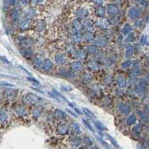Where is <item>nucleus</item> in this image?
Here are the masks:
<instances>
[{
	"instance_id": "obj_1",
	"label": "nucleus",
	"mask_w": 149,
	"mask_h": 149,
	"mask_svg": "<svg viewBox=\"0 0 149 149\" xmlns=\"http://www.w3.org/2000/svg\"><path fill=\"white\" fill-rule=\"evenodd\" d=\"M117 108L121 113L124 114V115L129 114L131 111L130 107L128 105H127L124 103H118V105H117Z\"/></svg>"
},
{
	"instance_id": "obj_2",
	"label": "nucleus",
	"mask_w": 149,
	"mask_h": 149,
	"mask_svg": "<svg viewBox=\"0 0 149 149\" xmlns=\"http://www.w3.org/2000/svg\"><path fill=\"white\" fill-rule=\"evenodd\" d=\"M140 15V9L138 7H132L128 11V16L131 19H136Z\"/></svg>"
},
{
	"instance_id": "obj_3",
	"label": "nucleus",
	"mask_w": 149,
	"mask_h": 149,
	"mask_svg": "<svg viewBox=\"0 0 149 149\" xmlns=\"http://www.w3.org/2000/svg\"><path fill=\"white\" fill-rule=\"evenodd\" d=\"M26 99L27 101H29V103H39L41 100V98L35 94L33 93H29L26 94Z\"/></svg>"
},
{
	"instance_id": "obj_4",
	"label": "nucleus",
	"mask_w": 149,
	"mask_h": 149,
	"mask_svg": "<svg viewBox=\"0 0 149 149\" xmlns=\"http://www.w3.org/2000/svg\"><path fill=\"white\" fill-rule=\"evenodd\" d=\"M29 24H30V18H29L27 16H25L21 19L20 27L22 30H26L29 28Z\"/></svg>"
},
{
	"instance_id": "obj_5",
	"label": "nucleus",
	"mask_w": 149,
	"mask_h": 149,
	"mask_svg": "<svg viewBox=\"0 0 149 149\" xmlns=\"http://www.w3.org/2000/svg\"><path fill=\"white\" fill-rule=\"evenodd\" d=\"M69 131V127L67 124H61L57 127V132L60 135H65L68 134Z\"/></svg>"
},
{
	"instance_id": "obj_6",
	"label": "nucleus",
	"mask_w": 149,
	"mask_h": 149,
	"mask_svg": "<svg viewBox=\"0 0 149 149\" xmlns=\"http://www.w3.org/2000/svg\"><path fill=\"white\" fill-rule=\"evenodd\" d=\"M55 61L59 65H63L67 62V58L63 54H57L55 56Z\"/></svg>"
},
{
	"instance_id": "obj_7",
	"label": "nucleus",
	"mask_w": 149,
	"mask_h": 149,
	"mask_svg": "<svg viewBox=\"0 0 149 149\" xmlns=\"http://www.w3.org/2000/svg\"><path fill=\"white\" fill-rule=\"evenodd\" d=\"M73 26L75 30L77 32H81L84 29V26L82 25V23L79 19H75L73 21Z\"/></svg>"
},
{
	"instance_id": "obj_8",
	"label": "nucleus",
	"mask_w": 149,
	"mask_h": 149,
	"mask_svg": "<svg viewBox=\"0 0 149 149\" xmlns=\"http://www.w3.org/2000/svg\"><path fill=\"white\" fill-rule=\"evenodd\" d=\"M53 62L49 59H46L44 60V62H43V68L45 70V71H50L53 68Z\"/></svg>"
},
{
	"instance_id": "obj_9",
	"label": "nucleus",
	"mask_w": 149,
	"mask_h": 149,
	"mask_svg": "<svg viewBox=\"0 0 149 149\" xmlns=\"http://www.w3.org/2000/svg\"><path fill=\"white\" fill-rule=\"evenodd\" d=\"M54 116H55L56 118L59 119V120H64V119L66 118V113H65L64 111L57 109H56L55 112H54Z\"/></svg>"
},
{
	"instance_id": "obj_10",
	"label": "nucleus",
	"mask_w": 149,
	"mask_h": 149,
	"mask_svg": "<svg viewBox=\"0 0 149 149\" xmlns=\"http://www.w3.org/2000/svg\"><path fill=\"white\" fill-rule=\"evenodd\" d=\"M82 68L83 66L79 61H76L73 63H71V68L74 71H76V72L81 71L82 70Z\"/></svg>"
},
{
	"instance_id": "obj_11",
	"label": "nucleus",
	"mask_w": 149,
	"mask_h": 149,
	"mask_svg": "<svg viewBox=\"0 0 149 149\" xmlns=\"http://www.w3.org/2000/svg\"><path fill=\"white\" fill-rule=\"evenodd\" d=\"M97 26L102 29H107L109 26V23L106 19H100L97 22Z\"/></svg>"
},
{
	"instance_id": "obj_12",
	"label": "nucleus",
	"mask_w": 149,
	"mask_h": 149,
	"mask_svg": "<svg viewBox=\"0 0 149 149\" xmlns=\"http://www.w3.org/2000/svg\"><path fill=\"white\" fill-rule=\"evenodd\" d=\"M107 11L110 14H117L119 11V9L115 5L110 4L107 7Z\"/></svg>"
},
{
	"instance_id": "obj_13",
	"label": "nucleus",
	"mask_w": 149,
	"mask_h": 149,
	"mask_svg": "<svg viewBox=\"0 0 149 149\" xmlns=\"http://www.w3.org/2000/svg\"><path fill=\"white\" fill-rule=\"evenodd\" d=\"M74 55L76 58H77L79 60H82L85 58L86 56V54L83 51V50H76L74 52Z\"/></svg>"
},
{
	"instance_id": "obj_14",
	"label": "nucleus",
	"mask_w": 149,
	"mask_h": 149,
	"mask_svg": "<svg viewBox=\"0 0 149 149\" xmlns=\"http://www.w3.org/2000/svg\"><path fill=\"white\" fill-rule=\"evenodd\" d=\"M77 17L79 18V19H84L85 17H86L88 14V11L85 9V8H79L78 11H77Z\"/></svg>"
},
{
	"instance_id": "obj_15",
	"label": "nucleus",
	"mask_w": 149,
	"mask_h": 149,
	"mask_svg": "<svg viewBox=\"0 0 149 149\" xmlns=\"http://www.w3.org/2000/svg\"><path fill=\"white\" fill-rule=\"evenodd\" d=\"M145 88H146V83L144 82H142L139 83V84L136 85V92L139 93V94H142V93L145 92Z\"/></svg>"
},
{
	"instance_id": "obj_16",
	"label": "nucleus",
	"mask_w": 149,
	"mask_h": 149,
	"mask_svg": "<svg viewBox=\"0 0 149 149\" xmlns=\"http://www.w3.org/2000/svg\"><path fill=\"white\" fill-rule=\"evenodd\" d=\"M116 82L118 85V86L121 87V88L125 87L126 86V84H127L125 78L124 76H118L116 78Z\"/></svg>"
},
{
	"instance_id": "obj_17",
	"label": "nucleus",
	"mask_w": 149,
	"mask_h": 149,
	"mask_svg": "<svg viewBox=\"0 0 149 149\" xmlns=\"http://www.w3.org/2000/svg\"><path fill=\"white\" fill-rule=\"evenodd\" d=\"M96 14L98 16V17H103L105 16L106 14V8L103 7V6H98L97 8H96Z\"/></svg>"
},
{
	"instance_id": "obj_18",
	"label": "nucleus",
	"mask_w": 149,
	"mask_h": 149,
	"mask_svg": "<svg viewBox=\"0 0 149 149\" xmlns=\"http://www.w3.org/2000/svg\"><path fill=\"white\" fill-rule=\"evenodd\" d=\"M83 39V35L80 32L76 33L72 36V40L75 43H79Z\"/></svg>"
},
{
	"instance_id": "obj_19",
	"label": "nucleus",
	"mask_w": 149,
	"mask_h": 149,
	"mask_svg": "<svg viewBox=\"0 0 149 149\" xmlns=\"http://www.w3.org/2000/svg\"><path fill=\"white\" fill-rule=\"evenodd\" d=\"M71 129L72 132L76 133V134H80V133H81L80 127H79V124H76V123H72V124H71Z\"/></svg>"
},
{
	"instance_id": "obj_20",
	"label": "nucleus",
	"mask_w": 149,
	"mask_h": 149,
	"mask_svg": "<svg viewBox=\"0 0 149 149\" xmlns=\"http://www.w3.org/2000/svg\"><path fill=\"white\" fill-rule=\"evenodd\" d=\"M94 38V35L91 32H87L83 35V40L85 41H91Z\"/></svg>"
},
{
	"instance_id": "obj_21",
	"label": "nucleus",
	"mask_w": 149,
	"mask_h": 149,
	"mask_svg": "<svg viewBox=\"0 0 149 149\" xmlns=\"http://www.w3.org/2000/svg\"><path fill=\"white\" fill-rule=\"evenodd\" d=\"M96 43L97 45H100V46H105L107 43V40L105 37L103 36H100V37H98L97 39H96Z\"/></svg>"
},
{
	"instance_id": "obj_22",
	"label": "nucleus",
	"mask_w": 149,
	"mask_h": 149,
	"mask_svg": "<svg viewBox=\"0 0 149 149\" xmlns=\"http://www.w3.org/2000/svg\"><path fill=\"white\" fill-rule=\"evenodd\" d=\"M133 52V46L130 44H128L126 47V50H125V57L126 58H130Z\"/></svg>"
},
{
	"instance_id": "obj_23",
	"label": "nucleus",
	"mask_w": 149,
	"mask_h": 149,
	"mask_svg": "<svg viewBox=\"0 0 149 149\" xmlns=\"http://www.w3.org/2000/svg\"><path fill=\"white\" fill-rule=\"evenodd\" d=\"M85 50L89 54H94L97 52V47L96 45H88V46L86 47Z\"/></svg>"
},
{
	"instance_id": "obj_24",
	"label": "nucleus",
	"mask_w": 149,
	"mask_h": 149,
	"mask_svg": "<svg viewBox=\"0 0 149 149\" xmlns=\"http://www.w3.org/2000/svg\"><path fill=\"white\" fill-rule=\"evenodd\" d=\"M131 31H132V27L129 25V24H125L124 26V27L122 28V33L125 35H129L130 33H131Z\"/></svg>"
},
{
	"instance_id": "obj_25",
	"label": "nucleus",
	"mask_w": 149,
	"mask_h": 149,
	"mask_svg": "<svg viewBox=\"0 0 149 149\" xmlns=\"http://www.w3.org/2000/svg\"><path fill=\"white\" fill-rule=\"evenodd\" d=\"M5 94L8 98L14 97L16 96V94H17V90H11V89L6 90L5 91Z\"/></svg>"
},
{
	"instance_id": "obj_26",
	"label": "nucleus",
	"mask_w": 149,
	"mask_h": 149,
	"mask_svg": "<svg viewBox=\"0 0 149 149\" xmlns=\"http://www.w3.org/2000/svg\"><path fill=\"white\" fill-rule=\"evenodd\" d=\"M94 124L96 128L98 129L100 131H103V130H106V127H105V125L103 123H101L100 121H94Z\"/></svg>"
},
{
	"instance_id": "obj_27",
	"label": "nucleus",
	"mask_w": 149,
	"mask_h": 149,
	"mask_svg": "<svg viewBox=\"0 0 149 149\" xmlns=\"http://www.w3.org/2000/svg\"><path fill=\"white\" fill-rule=\"evenodd\" d=\"M16 110H17V113H18L20 115H23H23H27L26 109V108H24L23 106H19L17 107Z\"/></svg>"
},
{
	"instance_id": "obj_28",
	"label": "nucleus",
	"mask_w": 149,
	"mask_h": 149,
	"mask_svg": "<svg viewBox=\"0 0 149 149\" xmlns=\"http://www.w3.org/2000/svg\"><path fill=\"white\" fill-rule=\"evenodd\" d=\"M136 121V118L134 115H130L128 118H127V124L130 126L134 124Z\"/></svg>"
},
{
	"instance_id": "obj_29",
	"label": "nucleus",
	"mask_w": 149,
	"mask_h": 149,
	"mask_svg": "<svg viewBox=\"0 0 149 149\" xmlns=\"http://www.w3.org/2000/svg\"><path fill=\"white\" fill-rule=\"evenodd\" d=\"M60 74L62 75V76H65V77H68V78L75 76V74L73 72L69 71H66V70H61L60 71Z\"/></svg>"
},
{
	"instance_id": "obj_30",
	"label": "nucleus",
	"mask_w": 149,
	"mask_h": 149,
	"mask_svg": "<svg viewBox=\"0 0 149 149\" xmlns=\"http://www.w3.org/2000/svg\"><path fill=\"white\" fill-rule=\"evenodd\" d=\"M84 26L86 28V29L88 31V32H91L94 29V26H93V23H91V21L90 20H85V23H84Z\"/></svg>"
},
{
	"instance_id": "obj_31",
	"label": "nucleus",
	"mask_w": 149,
	"mask_h": 149,
	"mask_svg": "<svg viewBox=\"0 0 149 149\" xmlns=\"http://www.w3.org/2000/svg\"><path fill=\"white\" fill-rule=\"evenodd\" d=\"M82 111L85 113V115H87L88 117H89L90 118H96V116L94 115V114L92 112H91L88 109H87V108H82Z\"/></svg>"
},
{
	"instance_id": "obj_32",
	"label": "nucleus",
	"mask_w": 149,
	"mask_h": 149,
	"mask_svg": "<svg viewBox=\"0 0 149 149\" xmlns=\"http://www.w3.org/2000/svg\"><path fill=\"white\" fill-rule=\"evenodd\" d=\"M137 112H138L139 117L141 118V119H142L143 121H145V122H148V115H147L145 112H142V111H138Z\"/></svg>"
},
{
	"instance_id": "obj_33",
	"label": "nucleus",
	"mask_w": 149,
	"mask_h": 149,
	"mask_svg": "<svg viewBox=\"0 0 149 149\" xmlns=\"http://www.w3.org/2000/svg\"><path fill=\"white\" fill-rule=\"evenodd\" d=\"M42 111H43V109H42V107H41V106H39V107H38V108H35V109L34 112H33V116H34L35 118H38V117L41 115Z\"/></svg>"
},
{
	"instance_id": "obj_34",
	"label": "nucleus",
	"mask_w": 149,
	"mask_h": 149,
	"mask_svg": "<svg viewBox=\"0 0 149 149\" xmlns=\"http://www.w3.org/2000/svg\"><path fill=\"white\" fill-rule=\"evenodd\" d=\"M7 118H8L7 112L5 110H1L0 111V121L2 122V123L6 121Z\"/></svg>"
},
{
	"instance_id": "obj_35",
	"label": "nucleus",
	"mask_w": 149,
	"mask_h": 149,
	"mask_svg": "<svg viewBox=\"0 0 149 149\" xmlns=\"http://www.w3.org/2000/svg\"><path fill=\"white\" fill-rule=\"evenodd\" d=\"M82 142V140L79 137H75V138H73L72 140H71V144L72 145L74 146H79Z\"/></svg>"
},
{
	"instance_id": "obj_36",
	"label": "nucleus",
	"mask_w": 149,
	"mask_h": 149,
	"mask_svg": "<svg viewBox=\"0 0 149 149\" xmlns=\"http://www.w3.org/2000/svg\"><path fill=\"white\" fill-rule=\"evenodd\" d=\"M11 17H12V19L17 22L19 19V12L17 9H14L12 11V13H11Z\"/></svg>"
},
{
	"instance_id": "obj_37",
	"label": "nucleus",
	"mask_w": 149,
	"mask_h": 149,
	"mask_svg": "<svg viewBox=\"0 0 149 149\" xmlns=\"http://www.w3.org/2000/svg\"><path fill=\"white\" fill-rule=\"evenodd\" d=\"M133 133H135V134H139L141 133V130H142V125L141 124H137L133 128Z\"/></svg>"
},
{
	"instance_id": "obj_38",
	"label": "nucleus",
	"mask_w": 149,
	"mask_h": 149,
	"mask_svg": "<svg viewBox=\"0 0 149 149\" xmlns=\"http://www.w3.org/2000/svg\"><path fill=\"white\" fill-rule=\"evenodd\" d=\"M133 71L136 73V74H139V62L138 60L135 61L133 64Z\"/></svg>"
},
{
	"instance_id": "obj_39",
	"label": "nucleus",
	"mask_w": 149,
	"mask_h": 149,
	"mask_svg": "<svg viewBox=\"0 0 149 149\" xmlns=\"http://www.w3.org/2000/svg\"><path fill=\"white\" fill-rule=\"evenodd\" d=\"M141 41H142V44L148 46L149 45V37L148 36V35H144V36H142V39H141Z\"/></svg>"
},
{
	"instance_id": "obj_40",
	"label": "nucleus",
	"mask_w": 149,
	"mask_h": 149,
	"mask_svg": "<svg viewBox=\"0 0 149 149\" xmlns=\"http://www.w3.org/2000/svg\"><path fill=\"white\" fill-rule=\"evenodd\" d=\"M132 65V62L130 61H126L124 62H123L121 65V68L122 69H126V68H128L129 67H130Z\"/></svg>"
},
{
	"instance_id": "obj_41",
	"label": "nucleus",
	"mask_w": 149,
	"mask_h": 149,
	"mask_svg": "<svg viewBox=\"0 0 149 149\" xmlns=\"http://www.w3.org/2000/svg\"><path fill=\"white\" fill-rule=\"evenodd\" d=\"M97 140L99 141V142L106 149H111L110 148V147L109 146V145L104 141V140H103V139H101V138H99V137H97Z\"/></svg>"
},
{
	"instance_id": "obj_42",
	"label": "nucleus",
	"mask_w": 149,
	"mask_h": 149,
	"mask_svg": "<svg viewBox=\"0 0 149 149\" xmlns=\"http://www.w3.org/2000/svg\"><path fill=\"white\" fill-rule=\"evenodd\" d=\"M88 67L93 70H97L98 69V65L97 64V62H89L88 63Z\"/></svg>"
},
{
	"instance_id": "obj_43",
	"label": "nucleus",
	"mask_w": 149,
	"mask_h": 149,
	"mask_svg": "<svg viewBox=\"0 0 149 149\" xmlns=\"http://www.w3.org/2000/svg\"><path fill=\"white\" fill-rule=\"evenodd\" d=\"M53 94H56V96H59V97H60V98H61V99H62L63 100H65V101L68 102V103H70L68 102V100H67V99H66V98H65V97L63 96V95H62V94H60L59 92H58V91H57L56 90H53Z\"/></svg>"
},
{
	"instance_id": "obj_44",
	"label": "nucleus",
	"mask_w": 149,
	"mask_h": 149,
	"mask_svg": "<svg viewBox=\"0 0 149 149\" xmlns=\"http://www.w3.org/2000/svg\"><path fill=\"white\" fill-rule=\"evenodd\" d=\"M135 40V35H134V34L133 33H130L129 34V35H128V37L127 38V39H126V41H129V42H133V41Z\"/></svg>"
},
{
	"instance_id": "obj_45",
	"label": "nucleus",
	"mask_w": 149,
	"mask_h": 149,
	"mask_svg": "<svg viewBox=\"0 0 149 149\" xmlns=\"http://www.w3.org/2000/svg\"><path fill=\"white\" fill-rule=\"evenodd\" d=\"M42 63H43V62H42L41 59H39V58L35 59V61H34V64H35V65L36 67H41V65H42Z\"/></svg>"
},
{
	"instance_id": "obj_46",
	"label": "nucleus",
	"mask_w": 149,
	"mask_h": 149,
	"mask_svg": "<svg viewBox=\"0 0 149 149\" xmlns=\"http://www.w3.org/2000/svg\"><path fill=\"white\" fill-rule=\"evenodd\" d=\"M108 138H109V139L110 140V142H112V144L114 146H115V147H118V145L117 142L115 141V139L113 137H112L110 135H108Z\"/></svg>"
},
{
	"instance_id": "obj_47",
	"label": "nucleus",
	"mask_w": 149,
	"mask_h": 149,
	"mask_svg": "<svg viewBox=\"0 0 149 149\" xmlns=\"http://www.w3.org/2000/svg\"><path fill=\"white\" fill-rule=\"evenodd\" d=\"M84 142H85V144L87 145H92V141H91V139L89 137H88V136H86V137L84 138Z\"/></svg>"
},
{
	"instance_id": "obj_48",
	"label": "nucleus",
	"mask_w": 149,
	"mask_h": 149,
	"mask_svg": "<svg viewBox=\"0 0 149 149\" xmlns=\"http://www.w3.org/2000/svg\"><path fill=\"white\" fill-rule=\"evenodd\" d=\"M27 79H28L29 81H30L31 82H32V83L38 84V85H40V82H39V81H38V80H37L36 79H35L34 77H28V78H27Z\"/></svg>"
},
{
	"instance_id": "obj_49",
	"label": "nucleus",
	"mask_w": 149,
	"mask_h": 149,
	"mask_svg": "<svg viewBox=\"0 0 149 149\" xmlns=\"http://www.w3.org/2000/svg\"><path fill=\"white\" fill-rule=\"evenodd\" d=\"M0 86L1 87H12V86H14V85L11 83H9V82H0Z\"/></svg>"
},
{
	"instance_id": "obj_50",
	"label": "nucleus",
	"mask_w": 149,
	"mask_h": 149,
	"mask_svg": "<svg viewBox=\"0 0 149 149\" xmlns=\"http://www.w3.org/2000/svg\"><path fill=\"white\" fill-rule=\"evenodd\" d=\"M82 121H83V123H84V124L90 130H91L92 132L94 131V130H93V128H92V127H91V125L87 121V120H85V119H82Z\"/></svg>"
},
{
	"instance_id": "obj_51",
	"label": "nucleus",
	"mask_w": 149,
	"mask_h": 149,
	"mask_svg": "<svg viewBox=\"0 0 149 149\" xmlns=\"http://www.w3.org/2000/svg\"><path fill=\"white\" fill-rule=\"evenodd\" d=\"M61 88L63 91H70L73 89V88L69 85H62V86H61Z\"/></svg>"
},
{
	"instance_id": "obj_52",
	"label": "nucleus",
	"mask_w": 149,
	"mask_h": 149,
	"mask_svg": "<svg viewBox=\"0 0 149 149\" xmlns=\"http://www.w3.org/2000/svg\"><path fill=\"white\" fill-rule=\"evenodd\" d=\"M20 3L23 5H26L30 2V0H20Z\"/></svg>"
},
{
	"instance_id": "obj_53",
	"label": "nucleus",
	"mask_w": 149,
	"mask_h": 149,
	"mask_svg": "<svg viewBox=\"0 0 149 149\" xmlns=\"http://www.w3.org/2000/svg\"><path fill=\"white\" fill-rule=\"evenodd\" d=\"M94 2H95L96 4H99V5H100V4H102L103 3V0H92Z\"/></svg>"
},
{
	"instance_id": "obj_54",
	"label": "nucleus",
	"mask_w": 149,
	"mask_h": 149,
	"mask_svg": "<svg viewBox=\"0 0 149 149\" xmlns=\"http://www.w3.org/2000/svg\"><path fill=\"white\" fill-rule=\"evenodd\" d=\"M32 1L34 4H39V3L42 2L44 0H32Z\"/></svg>"
},
{
	"instance_id": "obj_55",
	"label": "nucleus",
	"mask_w": 149,
	"mask_h": 149,
	"mask_svg": "<svg viewBox=\"0 0 149 149\" xmlns=\"http://www.w3.org/2000/svg\"><path fill=\"white\" fill-rule=\"evenodd\" d=\"M7 2H8V4L10 5H14L16 2V0H7Z\"/></svg>"
},
{
	"instance_id": "obj_56",
	"label": "nucleus",
	"mask_w": 149,
	"mask_h": 149,
	"mask_svg": "<svg viewBox=\"0 0 149 149\" xmlns=\"http://www.w3.org/2000/svg\"><path fill=\"white\" fill-rule=\"evenodd\" d=\"M68 112H70V113H71V114L72 115H74V117H76V118L77 117V115H76L75 114L74 112H71V111H70L69 109H68Z\"/></svg>"
},
{
	"instance_id": "obj_57",
	"label": "nucleus",
	"mask_w": 149,
	"mask_h": 149,
	"mask_svg": "<svg viewBox=\"0 0 149 149\" xmlns=\"http://www.w3.org/2000/svg\"><path fill=\"white\" fill-rule=\"evenodd\" d=\"M74 110L76 111V112H77V113H78V114H81V112H80V111H79V110L77 108H75L74 107Z\"/></svg>"
},
{
	"instance_id": "obj_58",
	"label": "nucleus",
	"mask_w": 149,
	"mask_h": 149,
	"mask_svg": "<svg viewBox=\"0 0 149 149\" xmlns=\"http://www.w3.org/2000/svg\"><path fill=\"white\" fill-rule=\"evenodd\" d=\"M90 149H98L97 147H95V146H94V147H91Z\"/></svg>"
},
{
	"instance_id": "obj_59",
	"label": "nucleus",
	"mask_w": 149,
	"mask_h": 149,
	"mask_svg": "<svg viewBox=\"0 0 149 149\" xmlns=\"http://www.w3.org/2000/svg\"><path fill=\"white\" fill-rule=\"evenodd\" d=\"M147 22H149V14L148 16V18H147Z\"/></svg>"
},
{
	"instance_id": "obj_60",
	"label": "nucleus",
	"mask_w": 149,
	"mask_h": 149,
	"mask_svg": "<svg viewBox=\"0 0 149 149\" xmlns=\"http://www.w3.org/2000/svg\"><path fill=\"white\" fill-rule=\"evenodd\" d=\"M77 149H84L83 148H77Z\"/></svg>"
}]
</instances>
